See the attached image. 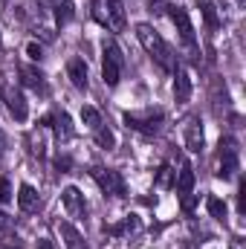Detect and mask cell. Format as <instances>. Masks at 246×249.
Segmentation results:
<instances>
[{
    "label": "cell",
    "instance_id": "3957f363",
    "mask_svg": "<svg viewBox=\"0 0 246 249\" xmlns=\"http://www.w3.org/2000/svg\"><path fill=\"white\" fill-rule=\"evenodd\" d=\"M102 75L107 87H116L122 78V50L113 41H105V58H102Z\"/></svg>",
    "mask_w": 246,
    "mask_h": 249
},
{
    "label": "cell",
    "instance_id": "4316f807",
    "mask_svg": "<svg viewBox=\"0 0 246 249\" xmlns=\"http://www.w3.org/2000/svg\"><path fill=\"white\" fill-rule=\"evenodd\" d=\"M9 200H12V188H9V180L3 177L0 180V203H9Z\"/></svg>",
    "mask_w": 246,
    "mask_h": 249
},
{
    "label": "cell",
    "instance_id": "d4e9b609",
    "mask_svg": "<svg viewBox=\"0 0 246 249\" xmlns=\"http://www.w3.org/2000/svg\"><path fill=\"white\" fill-rule=\"evenodd\" d=\"M26 55H29L32 61H41V58H44V50H41V44H29V47H26Z\"/></svg>",
    "mask_w": 246,
    "mask_h": 249
},
{
    "label": "cell",
    "instance_id": "83f0119b",
    "mask_svg": "<svg viewBox=\"0 0 246 249\" xmlns=\"http://www.w3.org/2000/svg\"><path fill=\"white\" fill-rule=\"evenodd\" d=\"M168 6H165V0H148V12H154V15H162Z\"/></svg>",
    "mask_w": 246,
    "mask_h": 249
},
{
    "label": "cell",
    "instance_id": "30bf717a",
    "mask_svg": "<svg viewBox=\"0 0 246 249\" xmlns=\"http://www.w3.org/2000/svg\"><path fill=\"white\" fill-rule=\"evenodd\" d=\"M203 145H206V133H203L200 119L194 116V119H188V122H185V148H188V151H194V154H200V151H203Z\"/></svg>",
    "mask_w": 246,
    "mask_h": 249
},
{
    "label": "cell",
    "instance_id": "277c9868",
    "mask_svg": "<svg viewBox=\"0 0 246 249\" xmlns=\"http://www.w3.org/2000/svg\"><path fill=\"white\" fill-rule=\"evenodd\" d=\"M238 171V145L235 139H220V154H217V177L220 180H232Z\"/></svg>",
    "mask_w": 246,
    "mask_h": 249
},
{
    "label": "cell",
    "instance_id": "1f68e13d",
    "mask_svg": "<svg viewBox=\"0 0 246 249\" xmlns=\"http://www.w3.org/2000/svg\"><path fill=\"white\" fill-rule=\"evenodd\" d=\"M41 249H53V244L50 241H41Z\"/></svg>",
    "mask_w": 246,
    "mask_h": 249
},
{
    "label": "cell",
    "instance_id": "7402d4cb",
    "mask_svg": "<svg viewBox=\"0 0 246 249\" xmlns=\"http://www.w3.org/2000/svg\"><path fill=\"white\" fill-rule=\"evenodd\" d=\"M174 177H177V171L165 162V165H159V171H157V186L159 188H171L174 186Z\"/></svg>",
    "mask_w": 246,
    "mask_h": 249
},
{
    "label": "cell",
    "instance_id": "7a4b0ae2",
    "mask_svg": "<svg viewBox=\"0 0 246 249\" xmlns=\"http://www.w3.org/2000/svg\"><path fill=\"white\" fill-rule=\"evenodd\" d=\"M93 18H96L105 29H110V32H122L124 23H127L122 0H96V3H93Z\"/></svg>",
    "mask_w": 246,
    "mask_h": 249
},
{
    "label": "cell",
    "instance_id": "ffe728a7",
    "mask_svg": "<svg viewBox=\"0 0 246 249\" xmlns=\"http://www.w3.org/2000/svg\"><path fill=\"white\" fill-rule=\"evenodd\" d=\"M81 122L87 124L90 130H96V127H102V113H99L96 107H90V105H84V107H81Z\"/></svg>",
    "mask_w": 246,
    "mask_h": 249
},
{
    "label": "cell",
    "instance_id": "2e32d148",
    "mask_svg": "<svg viewBox=\"0 0 246 249\" xmlns=\"http://www.w3.org/2000/svg\"><path fill=\"white\" fill-rule=\"evenodd\" d=\"M174 186H177V194L180 197L183 194H191V188H194V168H191V162H183L180 165V171L174 177Z\"/></svg>",
    "mask_w": 246,
    "mask_h": 249
},
{
    "label": "cell",
    "instance_id": "cb8c5ba5",
    "mask_svg": "<svg viewBox=\"0 0 246 249\" xmlns=\"http://www.w3.org/2000/svg\"><path fill=\"white\" fill-rule=\"evenodd\" d=\"M200 9H203V18H206V23H209L211 29H217V26H220V18H217V9H214V3H209V0H200Z\"/></svg>",
    "mask_w": 246,
    "mask_h": 249
},
{
    "label": "cell",
    "instance_id": "44dd1931",
    "mask_svg": "<svg viewBox=\"0 0 246 249\" xmlns=\"http://www.w3.org/2000/svg\"><path fill=\"white\" fill-rule=\"evenodd\" d=\"M53 9H55V20L67 23L72 18V0H53Z\"/></svg>",
    "mask_w": 246,
    "mask_h": 249
},
{
    "label": "cell",
    "instance_id": "5bb4252c",
    "mask_svg": "<svg viewBox=\"0 0 246 249\" xmlns=\"http://www.w3.org/2000/svg\"><path fill=\"white\" fill-rule=\"evenodd\" d=\"M67 75H70L72 87L87 90V64H84V58H70L67 61Z\"/></svg>",
    "mask_w": 246,
    "mask_h": 249
},
{
    "label": "cell",
    "instance_id": "d6986e66",
    "mask_svg": "<svg viewBox=\"0 0 246 249\" xmlns=\"http://www.w3.org/2000/svg\"><path fill=\"white\" fill-rule=\"evenodd\" d=\"M136 229H139V217H136V214H127L119 226H110L107 232H110V235H127V232H136Z\"/></svg>",
    "mask_w": 246,
    "mask_h": 249
},
{
    "label": "cell",
    "instance_id": "d6a6232c",
    "mask_svg": "<svg viewBox=\"0 0 246 249\" xmlns=\"http://www.w3.org/2000/svg\"><path fill=\"white\" fill-rule=\"evenodd\" d=\"M0 50H3V38H0Z\"/></svg>",
    "mask_w": 246,
    "mask_h": 249
},
{
    "label": "cell",
    "instance_id": "9a60e30c",
    "mask_svg": "<svg viewBox=\"0 0 246 249\" xmlns=\"http://www.w3.org/2000/svg\"><path fill=\"white\" fill-rule=\"evenodd\" d=\"M53 122V130H55V136L61 139V142H67L72 133H75V127H72V119L67 116V113H55V116H50V119H44V124H50Z\"/></svg>",
    "mask_w": 246,
    "mask_h": 249
},
{
    "label": "cell",
    "instance_id": "9c48e42d",
    "mask_svg": "<svg viewBox=\"0 0 246 249\" xmlns=\"http://www.w3.org/2000/svg\"><path fill=\"white\" fill-rule=\"evenodd\" d=\"M61 200H64V209H67V214H70V217H84L87 203H84V194H81L75 186H67V188H64V191H61Z\"/></svg>",
    "mask_w": 246,
    "mask_h": 249
},
{
    "label": "cell",
    "instance_id": "52a82bcc",
    "mask_svg": "<svg viewBox=\"0 0 246 249\" xmlns=\"http://www.w3.org/2000/svg\"><path fill=\"white\" fill-rule=\"evenodd\" d=\"M93 180L99 183V188L105 194H113V197H124V180L119 171L113 168H93Z\"/></svg>",
    "mask_w": 246,
    "mask_h": 249
},
{
    "label": "cell",
    "instance_id": "ac0fdd59",
    "mask_svg": "<svg viewBox=\"0 0 246 249\" xmlns=\"http://www.w3.org/2000/svg\"><path fill=\"white\" fill-rule=\"evenodd\" d=\"M206 209H209V214H211L214 220H220V223L226 220V212H229V209H226V203H223L220 197H209V200H206Z\"/></svg>",
    "mask_w": 246,
    "mask_h": 249
},
{
    "label": "cell",
    "instance_id": "603a6c76",
    "mask_svg": "<svg viewBox=\"0 0 246 249\" xmlns=\"http://www.w3.org/2000/svg\"><path fill=\"white\" fill-rule=\"evenodd\" d=\"M96 142H99V148H105V151L116 148V136H113V130H107L105 124H102V127H96Z\"/></svg>",
    "mask_w": 246,
    "mask_h": 249
},
{
    "label": "cell",
    "instance_id": "8fae6325",
    "mask_svg": "<svg viewBox=\"0 0 246 249\" xmlns=\"http://www.w3.org/2000/svg\"><path fill=\"white\" fill-rule=\"evenodd\" d=\"M20 78H23V84L29 87V90H35V93H41V96H47V78H44V72L38 70V67H32V64H23L20 67Z\"/></svg>",
    "mask_w": 246,
    "mask_h": 249
},
{
    "label": "cell",
    "instance_id": "4dcf8cb0",
    "mask_svg": "<svg viewBox=\"0 0 246 249\" xmlns=\"http://www.w3.org/2000/svg\"><path fill=\"white\" fill-rule=\"evenodd\" d=\"M232 249H244V241H241V238H235V241H232Z\"/></svg>",
    "mask_w": 246,
    "mask_h": 249
},
{
    "label": "cell",
    "instance_id": "7c38bea8",
    "mask_svg": "<svg viewBox=\"0 0 246 249\" xmlns=\"http://www.w3.org/2000/svg\"><path fill=\"white\" fill-rule=\"evenodd\" d=\"M188 99H191V75L185 67H177L174 70V102L188 105Z\"/></svg>",
    "mask_w": 246,
    "mask_h": 249
},
{
    "label": "cell",
    "instance_id": "6da1fadb",
    "mask_svg": "<svg viewBox=\"0 0 246 249\" xmlns=\"http://www.w3.org/2000/svg\"><path fill=\"white\" fill-rule=\"evenodd\" d=\"M136 38H139V44L145 47V53L159 64L162 70H168V72H174V70H177L174 50L165 44V38H162L154 26H148V23H136Z\"/></svg>",
    "mask_w": 246,
    "mask_h": 249
},
{
    "label": "cell",
    "instance_id": "ba28073f",
    "mask_svg": "<svg viewBox=\"0 0 246 249\" xmlns=\"http://www.w3.org/2000/svg\"><path fill=\"white\" fill-rule=\"evenodd\" d=\"M168 15H171V20H174V26H177L180 38H183L188 47H194V23H191L188 12H185L183 6H168Z\"/></svg>",
    "mask_w": 246,
    "mask_h": 249
},
{
    "label": "cell",
    "instance_id": "f1b7e54d",
    "mask_svg": "<svg viewBox=\"0 0 246 249\" xmlns=\"http://www.w3.org/2000/svg\"><path fill=\"white\" fill-rule=\"evenodd\" d=\"M238 209L246 212V183H241V194H238Z\"/></svg>",
    "mask_w": 246,
    "mask_h": 249
},
{
    "label": "cell",
    "instance_id": "4fadbf2b",
    "mask_svg": "<svg viewBox=\"0 0 246 249\" xmlns=\"http://www.w3.org/2000/svg\"><path fill=\"white\" fill-rule=\"evenodd\" d=\"M18 206H20L23 214H35L41 209V197H38V191L29 183H23V186L18 188Z\"/></svg>",
    "mask_w": 246,
    "mask_h": 249
},
{
    "label": "cell",
    "instance_id": "e0dca14e",
    "mask_svg": "<svg viewBox=\"0 0 246 249\" xmlns=\"http://www.w3.org/2000/svg\"><path fill=\"white\" fill-rule=\"evenodd\" d=\"M61 238H64V247L67 249H87V241H84V235L72 226V223H61Z\"/></svg>",
    "mask_w": 246,
    "mask_h": 249
},
{
    "label": "cell",
    "instance_id": "8992f818",
    "mask_svg": "<svg viewBox=\"0 0 246 249\" xmlns=\"http://www.w3.org/2000/svg\"><path fill=\"white\" fill-rule=\"evenodd\" d=\"M0 99L6 102V110H9L18 122H26L29 107H26V99H23V93H20L18 87H6V84H0Z\"/></svg>",
    "mask_w": 246,
    "mask_h": 249
},
{
    "label": "cell",
    "instance_id": "484cf974",
    "mask_svg": "<svg viewBox=\"0 0 246 249\" xmlns=\"http://www.w3.org/2000/svg\"><path fill=\"white\" fill-rule=\"evenodd\" d=\"M15 229V217H9L6 212H0V232H12Z\"/></svg>",
    "mask_w": 246,
    "mask_h": 249
},
{
    "label": "cell",
    "instance_id": "f546056e",
    "mask_svg": "<svg viewBox=\"0 0 246 249\" xmlns=\"http://www.w3.org/2000/svg\"><path fill=\"white\" fill-rule=\"evenodd\" d=\"M3 151H6V133L0 130V154H3Z\"/></svg>",
    "mask_w": 246,
    "mask_h": 249
},
{
    "label": "cell",
    "instance_id": "5b68a950",
    "mask_svg": "<svg viewBox=\"0 0 246 249\" xmlns=\"http://www.w3.org/2000/svg\"><path fill=\"white\" fill-rule=\"evenodd\" d=\"M124 119V124L130 127V130H139V133H157L159 130V124H162V113L159 110H142V113H124L122 116Z\"/></svg>",
    "mask_w": 246,
    "mask_h": 249
}]
</instances>
